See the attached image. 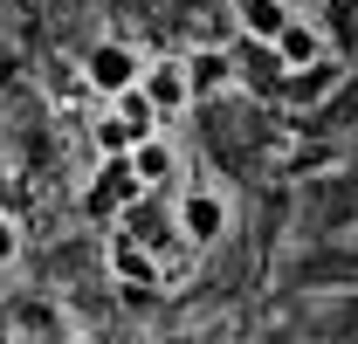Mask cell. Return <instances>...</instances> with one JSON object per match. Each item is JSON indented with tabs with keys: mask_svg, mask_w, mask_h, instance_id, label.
I'll return each instance as SVG.
<instances>
[{
	"mask_svg": "<svg viewBox=\"0 0 358 344\" xmlns=\"http://www.w3.org/2000/svg\"><path fill=\"white\" fill-rule=\"evenodd\" d=\"M186 76H193V96L221 89L227 83V55H221V48H193V55H186Z\"/></svg>",
	"mask_w": 358,
	"mask_h": 344,
	"instance_id": "52a82bcc",
	"label": "cell"
},
{
	"mask_svg": "<svg viewBox=\"0 0 358 344\" xmlns=\"http://www.w3.org/2000/svg\"><path fill=\"white\" fill-rule=\"evenodd\" d=\"M282 21H289V0H241V28H248V35L275 42V35H282Z\"/></svg>",
	"mask_w": 358,
	"mask_h": 344,
	"instance_id": "8992f818",
	"label": "cell"
},
{
	"mask_svg": "<svg viewBox=\"0 0 358 344\" xmlns=\"http://www.w3.org/2000/svg\"><path fill=\"white\" fill-rule=\"evenodd\" d=\"M179 234H186L193 248L221 241V234H227V193H214V186H193V193L179 200Z\"/></svg>",
	"mask_w": 358,
	"mask_h": 344,
	"instance_id": "7a4b0ae2",
	"label": "cell"
},
{
	"mask_svg": "<svg viewBox=\"0 0 358 344\" xmlns=\"http://www.w3.org/2000/svg\"><path fill=\"white\" fill-rule=\"evenodd\" d=\"M275 55H282L289 69L317 62V55H324V28H317V21H303V14H289V21H282V35H275Z\"/></svg>",
	"mask_w": 358,
	"mask_h": 344,
	"instance_id": "277c9868",
	"label": "cell"
},
{
	"mask_svg": "<svg viewBox=\"0 0 358 344\" xmlns=\"http://www.w3.org/2000/svg\"><path fill=\"white\" fill-rule=\"evenodd\" d=\"M124 159H131L138 186H166V172H173V145H166V138L152 131V138H138V145L124 152Z\"/></svg>",
	"mask_w": 358,
	"mask_h": 344,
	"instance_id": "5b68a950",
	"label": "cell"
},
{
	"mask_svg": "<svg viewBox=\"0 0 358 344\" xmlns=\"http://www.w3.org/2000/svg\"><path fill=\"white\" fill-rule=\"evenodd\" d=\"M145 96L159 103V110H179V103H193V76H186V62H145Z\"/></svg>",
	"mask_w": 358,
	"mask_h": 344,
	"instance_id": "3957f363",
	"label": "cell"
},
{
	"mask_svg": "<svg viewBox=\"0 0 358 344\" xmlns=\"http://www.w3.org/2000/svg\"><path fill=\"white\" fill-rule=\"evenodd\" d=\"M14 255H21V234H14V220L0 214V261H14Z\"/></svg>",
	"mask_w": 358,
	"mask_h": 344,
	"instance_id": "ba28073f",
	"label": "cell"
},
{
	"mask_svg": "<svg viewBox=\"0 0 358 344\" xmlns=\"http://www.w3.org/2000/svg\"><path fill=\"white\" fill-rule=\"evenodd\" d=\"M138 76H145V55H138L131 42H96L83 55V83L103 89V96H117V89H131Z\"/></svg>",
	"mask_w": 358,
	"mask_h": 344,
	"instance_id": "6da1fadb",
	"label": "cell"
}]
</instances>
